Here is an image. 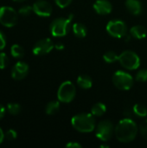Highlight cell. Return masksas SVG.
Listing matches in <instances>:
<instances>
[{
    "label": "cell",
    "instance_id": "6da1fadb",
    "mask_svg": "<svg viewBox=\"0 0 147 148\" xmlns=\"http://www.w3.org/2000/svg\"><path fill=\"white\" fill-rule=\"evenodd\" d=\"M138 134L137 124L129 118L120 121L114 128V134L117 140L122 143H128L133 141Z\"/></svg>",
    "mask_w": 147,
    "mask_h": 148
},
{
    "label": "cell",
    "instance_id": "7a4b0ae2",
    "mask_svg": "<svg viewBox=\"0 0 147 148\" xmlns=\"http://www.w3.org/2000/svg\"><path fill=\"white\" fill-rule=\"evenodd\" d=\"M73 127L81 133H90L96 127V121L94 115L92 114H79L71 119Z\"/></svg>",
    "mask_w": 147,
    "mask_h": 148
},
{
    "label": "cell",
    "instance_id": "3957f363",
    "mask_svg": "<svg viewBox=\"0 0 147 148\" xmlns=\"http://www.w3.org/2000/svg\"><path fill=\"white\" fill-rule=\"evenodd\" d=\"M74 18V15L70 14L67 18L59 17L52 21L49 29L54 36H64L68 34L69 30L70 23Z\"/></svg>",
    "mask_w": 147,
    "mask_h": 148
},
{
    "label": "cell",
    "instance_id": "277c9868",
    "mask_svg": "<svg viewBox=\"0 0 147 148\" xmlns=\"http://www.w3.org/2000/svg\"><path fill=\"white\" fill-rule=\"evenodd\" d=\"M119 62L125 69L128 70H135L140 65L139 56L131 50H126L119 56Z\"/></svg>",
    "mask_w": 147,
    "mask_h": 148
},
{
    "label": "cell",
    "instance_id": "5b68a950",
    "mask_svg": "<svg viewBox=\"0 0 147 148\" xmlns=\"http://www.w3.org/2000/svg\"><path fill=\"white\" fill-rule=\"evenodd\" d=\"M75 95H76L75 86L73 84V82L69 81H66L62 82L59 87L57 92V98L61 102L68 103L75 99Z\"/></svg>",
    "mask_w": 147,
    "mask_h": 148
},
{
    "label": "cell",
    "instance_id": "8992f818",
    "mask_svg": "<svg viewBox=\"0 0 147 148\" xmlns=\"http://www.w3.org/2000/svg\"><path fill=\"white\" fill-rule=\"evenodd\" d=\"M113 85L120 90H129L133 85V76L125 71H117L113 75Z\"/></svg>",
    "mask_w": 147,
    "mask_h": 148
},
{
    "label": "cell",
    "instance_id": "52a82bcc",
    "mask_svg": "<svg viewBox=\"0 0 147 148\" xmlns=\"http://www.w3.org/2000/svg\"><path fill=\"white\" fill-rule=\"evenodd\" d=\"M17 12L10 6L0 7V23L5 27L10 28L17 23Z\"/></svg>",
    "mask_w": 147,
    "mask_h": 148
},
{
    "label": "cell",
    "instance_id": "ba28073f",
    "mask_svg": "<svg viewBox=\"0 0 147 148\" xmlns=\"http://www.w3.org/2000/svg\"><path fill=\"white\" fill-rule=\"evenodd\" d=\"M114 127L113 123L109 121H102L98 123L95 127L96 130V137L103 142H107L109 140L113 133H114Z\"/></svg>",
    "mask_w": 147,
    "mask_h": 148
},
{
    "label": "cell",
    "instance_id": "9c48e42d",
    "mask_svg": "<svg viewBox=\"0 0 147 148\" xmlns=\"http://www.w3.org/2000/svg\"><path fill=\"white\" fill-rule=\"evenodd\" d=\"M107 31L108 34L116 38H122L126 36L127 33V28L126 23L121 20H112L109 21L107 25Z\"/></svg>",
    "mask_w": 147,
    "mask_h": 148
},
{
    "label": "cell",
    "instance_id": "30bf717a",
    "mask_svg": "<svg viewBox=\"0 0 147 148\" xmlns=\"http://www.w3.org/2000/svg\"><path fill=\"white\" fill-rule=\"evenodd\" d=\"M55 48V45L51 39L49 38H43L39 40L36 42V44L33 47V53L36 56H43L48 53H49L53 49Z\"/></svg>",
    "mask_w": 147,
    "mask_h": 148
},
{
    "label": "cell",
    "instance_id": "8fae6325",
    "mask_svg": "<svg viewBox=\"0 0 147 148\" xmlns=\"http://www.w3.org/2000/svg\"><path fill=\"white\" fill-rule=\"evenodd\" d=\"M33 11L39 16L48 17L52 13V6L45 0H38L33 4Z\"/></svg>",
    "mask_w": 147,
    "mask_h": 148
},
{
    "label": "cell",
    "instance_id": "7c38bea8",
    "mask_svg": "<svg viewBox=\"0 0 147 148\" xmlns=\"http://www.w3.org/2000/svg\"><path fill=\"white\" fill-rule=\"evenodd\" d=\"M29 73V66L23 62H17L12 68L11 76L16 81L23 80Z\"/></svg>",
    "mask_w": 147,
    "mask_h": 148
},
{
    "label": "cell",
    "instance_id": "4fadbf2b",
    "mask_svg": "<svg viewBox=\"0 0 147 148\" xmlns=\"http://www.w3.org/2000/svg\"><path fill=\"white\" fill-rule=\"evenodd\" d=\"M94 9L100 15H107L112 11L113 6L108 0H97L94 3Z\"/></svg>",
    "mask_w": 147,
    "mask_h": 148
},
{
    "label": "cell",
    "instance_id": "5bb4252c",
    "mask_svg": "<svg viewBox=\"0 0 147 148\" xmlns=\"http://www.w3.org/2000/svg\"><path fill=\"white\" fill-rule=\"evenodd\" d=\"M126 7L133 15H139L142 11V4L139 0H126Z\"/></svg>",
    "mask_w": 147,
    "mask_h": 148
},
{
    "label": "cell",
    "instance_id": "9a60e30c",
    "mask_svg": "<svg viewBox=\"0 0 147 148\" xmlns=\"http://www.w3.org/2000/svg\"><path fill=\"white\" fill-rule=\"evenodd\" d=\"M130 34L133 37L136 39H143L146 36V29L142 25H135L131 28Z\"/></svg>",
    "mask_w": 147,
    "mask_h": 148
},
{
    "label": "cell",
    "instance_id": "2e32d148",
    "mask_svg": "<svg viewBox=\"0 0 147 148\" xmlns=\"http://www.w3.org/2000/svg\"><path fill=\"white\" fill-rule=\"evenodd\" d=\"M77 84L83 89H88L93 85V81L90 76L87 75H81L77 78Z\"/></svg>",
    "mask_w": 147,
    "mask_h": 148
},
{
    "label": "cell",
    "instance_id": "e0dca14e",
    "mask_svg": "<svg viewBox=\"0 0 147 148\" xmlns=\"http://www.w3.org/2000/svg\"><path fill=\"white\" fill-rule=\"evenodd\" d=\"M73 32L77 37L83 38L87 36V28L82 23H76L73 25Z\"/></svg>",
    "mask_w": 147,
    "mask_h": 148
},
{
    "label": "cell",
    "instance_id": "ac0fdd59",
    "mask_svg": "<svg viewBox=\"0 0 147 148\" xmlns=\"http://www.w3.org/2000/svg\"><path fill=\"white\" fill-rule=\"evenodd\" d=\"M107 111V107L105 104L101 103V102H98L96 104H94L92 108H91V114L94 116H102Z\"/></svg>",
    "mask_w": 147,
    "mask_h": 148
},
{
    "label": "cell",
    "instance_id": "d6986e66",
    "mask_svg": "<svg viewBox=\"0 0 147 148\" xmlns=\"http://www.w3.org/2000/svg\"><path fill=\"white\" fill-rule=\"evenodd\" d=\"M59 109H60V102L57 101H53L47 104L45 111L47 114L53 115V114H55L59 111Z\"/></svg>",
    "mask_w": 147,
    "mask_h": 148
},
{
    "label": "cell",
    "instance_id": "ffe728a7",
    "mask_svg": "<svg viewBox=\"0 0 147 148\" xmlns=\"http://www.w3.org/2000/svg\"><path fill=\"white\" fill-rule=\"evenodd\" d=\"M10 53L14 58L20 59V58H23L24 56V49L22 46L18 44H13L10 48Z\"/></svg>",
    "mask_w": 147,
    "mask_h": 148
},
{
    "label": "cell",
    "instance_id": "44dd1931",
    "mask_svg": "<svg viewBox=\"0 0 147 148\" xmlns=\"http://www.w3.org/2000/svg\"><path fill=\"white\" fill-rule=\"evenodd\" d=\"M133 113L139 116V117H146L147 115V108L146 106L140 104V103H137L133 106Z\"/></svg>",
    "mask_w": 147,
    "mask_h": 148
},
{
    "label": "cell",
    "instance_id": "7402d4cb",
    "mask_svg": "<svg viewBox=\"0 0 147 148\" xmlns=\"http://www.w3.org/2000/svg\"><path fill=\"white\" fill-rule=\"evenodd\" d=\"M103 59L107 63H113L116 61H119V56L113 51H107V53L104 54Z\"/></svg>",
    "mask_w": 147,
    "mask_h": 148
},
{
    "label": "cell",
    "instance_id": "603a6c76",
    "mask_svg": "<svg viewBox=\"0 0 147 148\" xmlns=\"http://www.w3.org/2000/svg\"><path fill=\"white\" fill-rule=\"evenodd\" d=\"M7 110L11 115H17L21 112V106L18 103H9L7 105Z\"/></svg>",
    "mask_w": 147,
    "mask_h": 148
},
{
    "label": "cell",
    "instance_id": "cb8c5ba5",
    "mask_svg": "<svg viewBox=\"0 0 147 148\" xmlns=\"http://www.w3.org/2000/svg\"><path fill=\"white\" fill-rule=\"evenodd\" d=\"M33 11V6L29 5H24L19 9V14L23 16H28L30 15V13Z\"/></svg>",
    "mask_w": 147,
    "mask_h": 148
},
{
    "label": "cell",
    "instance_id": "d4e9b609",
    "mask_svg": "<svg viewBox=\"0 0 147 148\" xmlns=\"http://www.w3.org/2000/svg\"><path fill=\"white\" fill-rule=\"evenodd\" d=\"M9 64V57L8 56L3 53L1 52L0 53V69H5Z\"/></svg>",
    "mask_w": 147,
    "mask_h": 148
},
{
    "label": "cell",
    "instance_id": "484cf974",
    "mask_svg": "<svg viewBox=\"0 0 147 148\" xmlns=\"http://www.w3.org/2000/svg\"><path fill=\"white\" fill-rule=\"evenodd\" d=\"M136 80L138 82H145L147 81V69H141L136 75Z\"/></svg>",
    "mask_w": 147,
    "mask_h": 148
},
{
    "label": "cell",
    "instance_id": "4316f807",
    "mask_svg": "<svg viewBox=\"0 0 147 148\" xmlns=\"http://www.w3.org/2000/svg\"><path fill=\"white\" fill-rule=\"evenodd\" d=\"M4 137H5V139H6L7 140L12 141V140H14L16 139L17 134H16V132L14 129H9V130L5 133Z\"/></svg>",
    "mask_w": 147,
    "mask_h": 148
},
{
    "label": "cell",
    "instance_id": "83f0119b",
    "mask_svg": "<svg viewBox=\"0 0 147 148\" xmlns=\"http://www.w3.org/2000/svg\"><path fill=\"white\" fill-rule=\"evenodd\" d=\"M139 131L141 135L147 140V120L143 121L139 125Z\"/></svg>",
    "mask_w": 147,
    "mask_h": 148
},
{
    "label": "cell",
    "instance_id": "f1b7e54d",
    "mask_svg": "<svg viewBox=\"0 0 147 148\" xmlns=\"http://www.w3.org/2000/svg\"><path fill=\"white\" fill-rule=\"evenodd\" d=\"M55 2L60 8H66L71 3L72 0H55Z\"/></svg>",
    "mask_w": 147,
    "mask_h": 148
},
{
    "label": "cell",
    "instance_id": "f546056e",
    "mask_svg": "<svg viewBox=\"0 0 147 148\" xmlns=\"http://www.w3.org/2000/svg\"><path fill=\"white\" fill-rule=\"evenodd\" d=\"M5 46H6V38L4 34L0 30V51L3 50Z\"/></svg>",
    "mask_w": 147,
    "mask_h": 148
},
{
    "label": "cell",
    "instance_id": "4dcf8cb0",
    "mask_svg": "<svg viewBox=\"0 0 147 148\" xmlns=\"http://www.w3.org/2000/svg\"><path fill=\"white\" fill-rule=\"evenodd\" d=\"M66 147H67L68 148H81L82 147V146H81L80 143L75 142V141H70V142H68V143L66 145Z\"/></svg>",
    "mask_w": 147,
    "mask_h": 148
},
{
    "label": "cell",
    "instance_id": "1f68e13d",
    "mask_svg": "<svg viewBox=\"0 0 147 148\" xmlns=\"http://www.w3.org/2000/svg\"><path fill=\"white\" fill-rule=\"evenodd\" d=\"M4 114H5V108L2 104H0V120H2L4 117Z\"/></svg>",
    "mask_w": 147,
    "mask_h": 148
},
{
    "label": "cell",
    "instance_id": "d6a6232c",
    "mask_svg": "<svg viewBox=\"0 0 147 148\" xmlns=\"http://www.w3.org/2000/svg\"><path fill=\"white\" fill-rule=\"evenodd\" d=\"M55 48L56 49H58V50H62V49H64V45H63L62 43H61V42H58V43H56V44L55 45Z\"/></svg>",
    "mask_w": 147,
    "mask_h": 148
},
{
    "label": "cell",
    "instance_id": "836d02e7",
    "mask_svg": "<svg viewBox=\"0 0 147 148\" xmlns=\"http://www.w3.org/2000/svg\"><path fill=\"white\" fill-rule=\"evenodd\" d=\"M5 137H4V134H3V130L1 129V127H0V144L3 141V139H4Z\"/></svg>",
    "mask_w": 147,
    "mask_h": 148
},
{
    "label": "cell",
    "instance_id": "e575fe53",
    "mask_svg": "<svg viewBox=\"0 0 147 148\" xmlns=\"http://www.w3.org/2000/svg\"><path fill=\"white\" fill-rule=\"evenodd\" d=\"M101 147L108 148V147H109V146H107V145H106V144H103V145H101Z\"/></svg>",
    "mask_w": 147,
    "mask_h": 148
},
{
    "label": "cell",
    "instance_id": "d590c367",
    "mask_svg": "<svg viewBox=\"0 0 147 148\" xmlns=\"http://www.w3.org/2000/svg\"><path fill=\"white\" fill-rule=\"evenodd\" d=\"M13 1H15V2H18V3H20V2H23V1H26V0H13Z\"/></svg>",
    "mask_w": 147,
    "mask_h": 148
}]
</instances>
